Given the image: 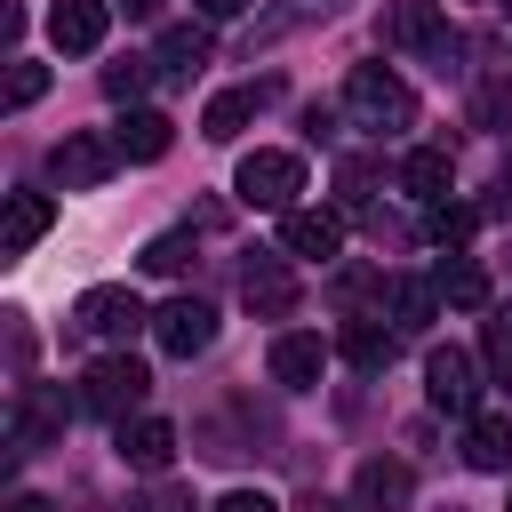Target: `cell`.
<instances>
[{"mask_svg": "<svg viewBox=\"0 0 512 512\" xmlns=\"http://www.w3.org/2000/svg\"><path fill=\"white\" fill-rule=\"evenodd\" d=\"M432 288H440V304H456V312H480V304H488V272H480L472 256L440 264V280H432Z\"/></svg>", "mask_w": 512, "mask_h": 512, "instance_id": "23", "label": "cell"}, {"mask_svg": "<svg viewBox=\"0 0 512 512\" xmlns=\"http://www.w3.org/2000/svg\"><path fill=\"white\" fill-rule=\"evenodd\" d=\"M424 392H432V408H448V416H480V368H472V352L432 344V352H424Z\"/></svg>", "mask_w": 512, "mask_h": 512, "instance_id": "6", "label": "cell"}, {"mask_svg": "<svg viewBox=\"0 0 512 512\" xmlns=\"http://www.w3.org/2000/svg\"><path fill=\"white\" fill-rule=\"evenodd\" d=\"M392 352H400V328H384V320H352V328H344V360H352V368L376 376V368H392Z\"/></svg>", "mask_w": 512, "mask_h": 512, "instance_id": "21", "label": "cell"}, {"mask_svg": "<svg viewBox=\"0 0 512 512\" xmlns=\"http://www.w3.org/2000/svg\"><path fill=\"white\" fill-rule=\"evenodd\" d=\"M40 88H48V64H16V72H8V112L40 104Z\"/></svg>", "mask_w": 512, "mask_h": 512, "instance_id": "29", "label": "cell"}, {"mask_svg": "<svg viewBox=\"0 0 512 512\" xmlns=\"http://www.w3.org/2000/svg\"><path fill=\"white\" fill-rule=\"evenodd\" d=\"M504 512H512V504H504Z\"/></svg>", "mask_w": 512, "mask_h": 512, "instance_id": "40", "label": "cell"}, {"mask_svg": "<svg viewBox=\"0 0 512 512\" xmlns=\"http://www.w3.org/2000/svg\"><path fill=\"white\" fill-rule=\"evenodd\" d=\"M64 424H72L64 384H24V392H16V424H8V440H16V456H32V448H48Z\"/></svg>", "mask_w": 512, "mask_h": 512, "instance_id": "8", "label": "cell"}, {"mask_svg": "<svg viewBox=\"0 0 512 512\" xmlns=\"http://www.w3.org/2000/svg\"><path fill=\"white\" fill-rule=\"evenodd\" d=\"M112 448H120V464H136V472H168V456H176V424L136 408V416L112 424Z\"/></svg>", "mask_w": 512, "mask_h": 512, "instance_id": "11", "label": "cell"}, {"mask_svg": "<svg viewBox=\"0 0 512 512\" xmlns=\"http://www.w3.org/2000/svg\"><path fill=\"white\" fill-rule=\"evenodd\" d=\"M8 512H56V504H48V496H32V488H24V496H16V504H8Z\"/></svg>", "mask_w": 512, "mask_h": 512, "instance_id": "36", "label": "cell"}, {"mask_svg": "<svg viewBox=\"0 0 512 512\" xmlns=\"http://www.w3.org/2000/svg\"><path fill=\"white\" fill-rule=\"evenodd\" d=\"M200 8V24H232V16H248V0H192Z\"/></svg>", "mask_w": 512, "mask_h": 512, "instance_id": "34", "label": "cell"}, {"mask_svg": "<svg viewBox=\"0 0 512 512\" xmlns=\"http://www.w3.org/2000/svg\"><path fill=\"white\" fill-rule=\"evenodd\" d=\"M376 32H384V48H400V56L432 64V72H456V64H464V32L448 24V8H440V0H392Z\"/></svg>", "mask_w": 512, "mask_h": 512, "instance_id": "1", "label": "cell"}, {"mask_svg": "<svg viewBox=\"0 0 512 512\" xmlns=\"http://www.w3.org/2000/svg\"><path fill=\"white\" fill-rule=\"evenodd\" d=\"M112 8H120V16H136V24H152V16L168 8V0H112Z\"/></svg>", "mask_w": 512, "mask_h": 512, "instance_id": "35", "label": "cell"}, {"mask_svg": "<svg viewBox=\"0 0 512 512\" xmlns=\"http://www.w3.org/2000/svg\"><path fill=\"white\" fill-rule=\"evenodd\" d=\"M200 64H208V24H168L160 32V72L168 80H192Z\"/></svg>", "mask_w": 512, "mask_h": 512, "instance_id": "20", "label": "cell"}, {"mask_svg": "<svg viewBox=\"0 0 512 512\" xmlns=\"http://www.w3.org/2000/svg\"><path fill=\"white\" fill-rule=\"evenodd\" d=\"M48 224H56V200L48 192H8V208H0V256H24Z\"/></svg>", "mask_w": 512, "mask_h": 512, "instance_id": "16", "label": "cell"}, {"mask_svg": "<svg viewBox=\"0 0 512 512\" xmlns=\"http://www.w3.org/2000/svg\"><path fill=\"white\" fill-rule=\"evenodd\" d=\"M424 240L456 256V248L472 240V208H456V200H432V208H424Z\"/></svg>", "mask_w": 512, "mask_h": 512, "instance_id": "25", "label": "cell"}, {"mask_svg": "<svg viewBox=\"0 0 512 512\" xmlns=\"http://www.w3.org/2000/svg\"><path fill=\"white\" fill-rule=\"evenodd\" d=\"M144 392H152V376H144V360H128V352H104V360H88V376H80V400L96 408V416H136L144 408Z\"/></svg>", "mask_w": 512, "mask_h": 512, "instance_id": "4", "label": "cell"}, {"mask_svg": "<svg viewBox=\"0 0 512 512\" xmlns=\"http://www.w3.org/2000/svg\"><path fill=\"white\" fill-rule=\"evenodd\" d=\"M336 248H344V216L336 208H288L280 216V256H320L328 264Z\"/></svg>", "mask_w": 512, "mask_h": 512, "instance_id": "15", "label": "cell"}, {"mask_svg": "<svg viewBox=\"0 0 512 512\" xmlns=\"http://www.w3.org/2000/svg\"><path fill=\"white\" fill-rule=\"evenodd\" d=\"M504 192H512V160H504Z\"/></svg>", "mask_w": 512, "mask_h": 512, "instance_id": "38", "label": "cell"}, {"mask_svg": "<svg viewBox=\"0 0 512 512\" xmlns=\"http://www.w3.org/2000/svg\"><path fill=\"white\" fill-rule=\"evenodd\" d=\"M112 144H120V160H160V152L176 144V120H168V112L128 104V112H120V128H112Z\"/></svg>", "mask_w": 512, "mask_h": 512, "instance_id": "17", "label": "cell"}, {"mask_svg": "<svg viewBox=\"0 0 512 512\" xmlns=\"http://www.w3.org/2000/svg\"><path fill=\"white\" fill-rule=\"evenodd\" d=\"M304 512H344V504L336 496H304Z\"/></svg>", "mask_w": 512, "mask_h": 512, "instance_id": "37", "label": "cell"}, {"mask_svg": "<svg viewBox=\"0 0 512 512\" xmlns=\"http://www.w3.org/2000/svg\"><path fill=\"white\" fill-rule=\"evenodd\" d=\"M216 512H280V504H272V496H264V488H232V496H224V504H216Z\"/></svg>", "mask_w": 512, "mask_h": 512, "instance_id": "33", "label": "cell"}, {"mask_svg": "<svg viewBox=\"0 0 512 512\" xmlns=\"http://www.w3.org/2000/svg\"><path fill=\"white\" fill-rule=\"evenodd\" d=\"M128 512H192V488H168V480H160V488H152V496H136Z\"/></svg>", "mask_w": 512, "mask_h": 512, "instance_id": "32", "label": "cell"}, {"mask_svg": "<svg viewBox=\"0 0 512 512\" xmlns=\"http://www.w3.org/2000/svg\"><path fill=\"white\" fill-rule=\"evenodd\" d=\"M416 504V472L400 456H368L352 480V512H408Z\"/></svg>", "mask_w": 512, "mask_h": 512, "instance_id": "12", "label": "cell"}, {"mask_svg": "<svg viewBox=\"0 0 512 512\" xmlns=\"http://www.w3.org/2000/svg\"><path fill=\"white\" fill-rule=\"evenodd\" d=\"M264 96H272V88H224V96L200 112V136H208V144H232V136L264 112Z\"/></svg>", "mask_w": 512, "mask_h": 512, "instance_id": "18", "label": "cell"}, {"mask_svg": "<svg viewBox=\"0 0 512 512\" xmlns=\"http://www.w3.org/2000/svg\"><path fill=\"white\" fill-rule=\"evenodd\" d=\"M232 192H240L248 208H272V216H288V208H296V192H304V160L264 144V152H248V160H240Z\"/></svg>", "mask_w": 512, "mask_h": 512, "instance_id": "3", "label": "cell"}, {"mask_svg": "<svg viewBox=\"0 0 512 512\" xmlns=\"http://www.w3.org/2000/svg\"><path fill=\"white\" fill-rule=\"evenodd\" d=\"M480 120H488V128H512V80L480 88Z\"/></svg>", "mask_w": 512, "mask_h": 512, "instance_id": "31", "label": "cell"}, {"mask_svg": "<svg viewBox=\"0 0 512 512\" xmlns=\"http://www.w3.org/2000/svg\"><path fill=\"white\" fill-rule=\"evenodd\" d=\"M464 464L472 472H512V424L504 416H472L464 424Z\"/></svg>", "mask_w": 512, "mask_h": 512, "instance_id": "19", "label": "cell"}, {"mask_svg": "<svg viewBox=\"0 0 512 512\" xmlns=\"http://www.w3.org/2000/svg\"><path fill=\"white\" fill-rule=\"evenodd\" d=\"M296 272H288V256H248L240 264V304L256 312V320H288L296 312Z\"/></svg>", "mask_w": 512, "mask_h": 512, "instance_id": "9", "label": "cell"}, {"mask_svg": "<svg viewBox=\"0 0 512 512\" xmlns=\"http://www.w3.org/2000/svg\"><path fill=\"white\" fill-rule=\"evenodd\" d=\"M504 16H512V0H504Z\"/></svg>", "mask_w": 512, "mask_h": 512, "instance_id": "39", "label": "cell"}, {"mask_svg": "<svg viewBox=\"0 0 512 512\" xmlns=\"http://www.w3.org/2000/svg\"><path fill=\"white\" fill-rule=\"evenodd\" d=\"M344 0H288V8H272L264 24H256V40H280V32H296V24H320V16H336Z\"/></svg>", "mask_w": 512, "mask_h": 512, "instance_id": "26", "label": "cell"}, {"mask_svg": "<svg viewBox=\"0 0 512 512\" xmlns=\"http://www.w3.org/2000/svg\"><path fill=\"white\" fill-rule=\"evenodd\" d=\"M184 264H192V232H160V240H144V272L168 280V272H184Z\"/></svg>", "mask_w": 512, "mask_h": 512, "instance_id": "28", "label": "cell"}, {"mask_svg": "<svg viewBox=\"0 0 512 512\" xmlns=\"http://www.w3.org/2000/svg\"><path fill=\"white\" fill-rule=\"evenodd\" d=\"M144 320H152V312H144L136 288H88V296L72 304V328H80V336H104V344H128Z\"/></svg>", "mask_w": 512, "mask_h": 512, "instance_id": "5", "label": "cell"}, {"mask_svg": "<svg viewBox=\"0 0 512 512\" xmlns=\"http://www.w3.org/2000/svg\"><path fill=\"white\" fill-rule=\"evenodd\" d=\"M112 168H120V144L112 136H64L48 152V184H64V192H96Z\"/></svg>", "mask_w": 512, "mask_h": 512, "instance_id": "7", "label": "cell"}, {"mask_svg": "<svg viewBox=\"0 0 512 512\" xmlns=\"http://www.w3.org/2000/svg\"><path fill=\"white\" fill-rule=\"evenodd\" d=\"M432 312H440L432 280H392V328H432Z\"/></svg>", "mask_w": 512, "mask_h": 512, "instance_id": "24", "label": "cell"}, {"mask_svg": "<svg viewBox=\"0 0 512 512\" xmlns=\"http://www.w3.org/2000/svg\"><path fill=\"white\" fill-rule=\"evenodd\" d=\"M488 368H496V376L512 384V304H504V312L488 320Z\"/></svg>", "mask_w": 512, "mask_h": 512, "instance_id": "30", "label": "cell"}, {"mask_svg": "<svg viewBox=\"0 0 512 512\" xmlns=\"http://www.w3.org/2000/svg\"><path fill=\"white\" fill-rule=\"evenodd\" d=\"M152 336H160V352H168V360H192V352H208V344H216V312H208L200 296H168V304L152 312Z\"/></svg>", "mask_w": 512, "mask_h": 512, "instance_id": "10", "label": "cell"}, {"mask_svg": "<svg viewBox=\"0 0 512 512\" xmlns=\"http://www.w3.org/2000/svg\"><path fill=\"white\" fill-rule=\"evenodd\" d=\"M448 176H456L448 144H424V152H408V168H400V184H408L416 200H448Z\"/></svg>", "mask_w": 512, "mask_h": 512, "instance_id": "22", "label": "cell"}, {"mask_svg": "<svg viewBox=\"0 0 512 512\" xmlns=\"http://www.w3.org/2000/svg\"><path fill=\"white\" fill-rule=\"evenodd\" d=\"M104 32H112V0H56V8H48V40H56L64 56L104 48Z\"/></svg>", "mask_w": 512, "mask_h": 512, "instance_id": "14", "label": "cell"}, {"mask_svg": "<svg viewBox=\"0 0 512 512\" xmlns=\"http://www.w3.org/2000/svg\"><path fill=\"white\" fill-rule=\"evenodd\" d=\"M264 368H272V384H280V392H312V384H320V368H328V344H320V336H304V328H288V336H272Z\"/></svg>", "mask_w": 512, "mask_h": 512, "instance_id": "13", "label": "cell"}, {"mask_svg": "<svg viewBox=\"0 0 512 512\" xmlns=\"http://www.w3.org/2000/svg\"><path fill=\"white\" fill-rule=\"evenodd\" d=\"M144 88H152V64H144V56H120V64H104V96H112V104H136Z\"/></svg>", "mask_w": 512, "mask_h": 512, "instance_id": "27", "label": "cell"}, {"mask_svg": "<svg viewBox=\"0 0 512 512\" xmlns=\"http://www.w3.org/2000/svg\"><path fill=\"white\" fill-rule=\"evenodd\" d=\"M344 112H352L368 136H400V128H416V88H408L392 64H352V72H344Z\"/></svg>", "mask_w": 512, "mask_h": 512, "instance_id": "2", "label": "cell"}]
</instances>
